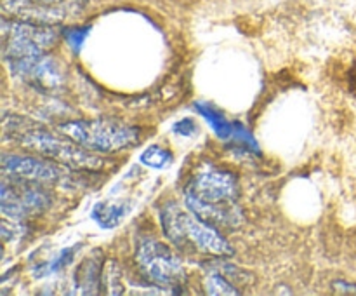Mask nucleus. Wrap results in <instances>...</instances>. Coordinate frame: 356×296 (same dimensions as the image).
Segmentation results:
<instances>
[{"instance_id": "16", "label": "nucleus", "mask_w": 356, "mask_h": 296, "mask_svg": "<svg viewBox=\"0 0 356 296\" xmlns=\"http://www.w3.org/2000/svg\"><path fill=\"white\" fill-rule=\"evenodd\" d=\"M104 288H106L108 295H122L124 286H122V270L118 263L115 261H108L106 268L103 270Z\"/></svg>"}, {"instance_id": "7", "label": "nucleus", "mask_w": 356, "mask_h": 296, "mask_svg": "<svg viewBox=\"0 0 356 296\" xmlns=\"http://www.w3.org/2000/svg\"><path fill=\"white\" fill-rule=\"evenodd\" d=\"M86 0H2V10L14 20L56 24L79 16Z\"/></svg>"}, {"instance_id": "2", "label": "nucleus", "mask_w": 356, "mask_h": 296, "mask_svg": "<svg viewBox=\"0 0 356 296\" xmlns=\"http://www.w3.org/2000/svg\"><path fill=\"white\" fill-rule=\"evenodd\" d=\"M59 132L68 136L89 152L113 153L136 145L139 139L138 127L108 118L72 120L58 125Z\"/></svg>"}, {"instance_id": "3", "label": "nucleus", "mask_w": 356, "mask_h": 296, "mask_svg": "<svg viewBox=\"0 0 356 296\" xmlns=\"http://www.w3.org/2000/svg\"><path fill=\"white\" fill-rule=\"evenodd\" d=\"M162 225L165 235L177 246L191 242L198 251L207 254L222 258L235 254L228 240L219 233V228L205 223L191 211L186 212L176 205H167L162 212Z\"/></svg>"}, {"instance_id": "15", "label": "nucleus", "mask_w": 356, "mask_h": 296, "mask_svg": "<svg viewBox=\"0 0 356 296\" xmlns=\"http://www.w3.org/2000/svg\"><path fill=\"white\" fill-rule=\"evenodd\" d=\"M172 159L174 157L169 150L163 148V146H159V145H152L141 153V157H139V162H141L143 166L153 167V169H163V167L170 166Z\"/></svg>"}, {"instance_id": "18", "label": "nucleus", "mask_w": 356, "mask_h": 296, "mask_svg": "<svg viewBox=\"0 0 356 296\" xmlns=\"http://www.w3.org/2000/svg\"><path fill=\"white\" fill-rule=\"evenodd\" d=\"M172 131L179 136H193L195 131H197V125L191 118H183V120H177L172 125Z\"/></svg>"}, {"instance_id": "8", "label": "nucleus", "mask_w": 356, "mask_h": 296, "mask_svg": "<svg viewBox=\"0 0 356 296\" xmlns=\"http://www.w3.org/2000/svg\"><path fill=\"white\" fill-rule=\"evenodd\" d=\"M184 195L209 204H225L236 202L238 197V181L235 174L214 166H205L193 176Z\"/></svg>"}, {"instance_id": "1", "label": "nucleus", "mask_w": 356, "mask_h": 296, "mask_svg": "<svg viewBox=\"0 0 356 296\" xmlns=\"http://www.w3.org/2000/svg\"><path fill=\"white\" fill-rule=\"evenodd\" d=\"M3 131H6V138L13 139L23 148L31 150L37 155L68 166L72 169L94 171L104 166V160L101 157L90 153L68 136L54 134L42 125L35 124L30 118H21L16 115L6 117Z\"/></svg>"}, {"instance_id": "19", "label": "nucleus", "mask_w": 356, "mask_h": 296, "mask_svg": "<svg viewBox=\"0 0 356 296\" xmlns=\"http://www.w3.org/2000/svg\"><path fill=\"white\" fill-rule=\"evenodd\" d=\"M336 289H339V291H348V293H356V286H351V284H346V282H336Z\"/></svg>"}, {"instance_id": "4", "label": "nucleus", "mask_w": 356, "mask_h": 296, "mask_svg": "<svg viewBox=\"0 0 356 296\" xmlns=\"http://www.w3.org/2000/svg\"><path fill=\"white\" fill-rule=\"evenodd\" d=\"M61 31L56 24L33 23L24 20L2 21V51L6 61L44 54L56 44Z\"/></svg>"}, {"instance_id": "10", "label": "nucleus", "mask_w": 356, "mask_h": 296, "mask_svg": "<svg viewBox=\"0 0 356 296\" xmlns=\"http://www.w3.org/2000/svg\"><path fill=\"white\" fill-rule=\"evenodd\" d=\"M45 159V157H44ZM31 155H19V153H3L2 167L6 173L13 176L24 178V180L38 181V183H51L61 178V171L52 160H44Z\"/></svg>"}, {"instance_id": "9", "label": "nucleus", "mask_w": 356, "mask_h": 296, "mask_svg": "<svg viewBox=\"0 0 356 296\" xmlns=\"http://www.w3.org/2000/svg\"><path fill=\"white\" fill-rule=\"evenodd\" d=\"M7 65H9L13 75L40 91H54L63 84V75L59 72L58 63L45 52L44 54L28 56V58L13 59V61H7Z\"/></svg>"}, {"instance_id": "14", "label": "nucleus", "mask_w": 356, "mask_h": 296, "mask_svg": "<svg viewBox=\"0 0 356 296\" xmlns=\"http://www.w3.org/2000/svg\"><path fill=\"white\" fill-rule=\"evenodd\" d=\"M125 208L115 204H104V202H99V204L94 208L92 218L96 219V223L103 228H113V226L118 225V221L124 216Z\"/></svg>"}, {"instance_id": "5", "label": "nucleus", "mask_w": 356, "mask_h": 296, "mask_svg": "<svg viewBox=\"0 0 356 296\" xmlns=\"http://www.w3.org/2000/svg\"><path fill=\"white\" fill-rule=\"evenodd\" d=\"M136 261L149 282L165 293H179L186 284V272L179 256L159 240L143 239L138 246Z\"/></svg>"}, {"instance_id": "13", "label": "nucleus", "mask_w": 356, "mask_h": 296, "mask_svg": "<svg viewBox=\"0 0 356 296\" xmlns=\"http://www.w3.org/2000/svg\"><path fill=\"white\" fill-rule=\"evenodd\" d=\"M204 288L205 293L211 296H221V295H229V296H236L242 295L240 289H236V286L229 281L226 275H222L221 272H207L204 281Z\"/></svg>"}, {"instance_id": "12", "label": "nucleus", "mask_w": 356, "mask_h": 296, "mask_svg": "<svg viewBox=\"0 0 356 296\" xmlns=\"http://www.w3.org/2000/svg\"><path fill=\"white\" fill-rule=\"evenodd\" d=\"M195 108H197L198 114L207 120V124L211 125L212 131H214L219 138H232L233 129H235V122H229L221 110H218V108L207 103H195Z\"/></svg>"}, {"instance_id": "11", "label": "nucleus", "mask_w": 356, "mask_h": 296, "mask_svg": "<svg viewBox=\"0 0 356 296\" xmlns=\"http://www.w3.org/2000/svg\"><path fill=\"white\" fill-rule=\"evenodd\" d=\"M184 202H186L188 211H191L195 216H198L216 228H236L242 223L243 215L236 202L209 204V202H200L193 197H188V195H184Z\"/></svg>"}, {"instance_id": "17", "label": "nucleus", "mask_w": 356, "mask_h": 296, "mask_svg": "<svg viewBox=\"0 0 356 296\" xmlns=\"http://www.w3.org/2000/svg\"><path fill=\"white\" fill-rule=\"evenodd\" d=\"M87 33H89V28H82V26H72L68 31H66V42H68L70 47L73 49V52H79L80 47L86 42Z\"/></svg>"}, {"instance_id": "6", "label": "nucleus", "mask_w": 356, "mask_h": 296, "mask_svg": "<svg viewBox=\"0 0 356 296\" xmlns=\"http://www.w3.org/2000/svg\"><path fill=\"white\" fill-rule=\"evenodd\" d=\"M52 198L38 181L13 176L3 178L0 187V208L10 219H24L40 215L51 205Z\"/></svg>"}]
</instances>
